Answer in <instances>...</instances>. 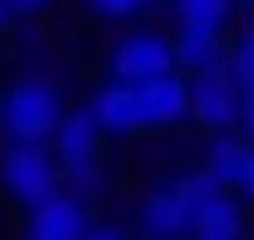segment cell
I'll list each match as a JSON object with an SVG mask.
<instances>
[{"instance_id":"9a60e30c","label":"cell","mask_w":254,"mask_h":240,"mask_svg":"<svg viewBox=\"0 0 254 240\" xmlns=\"http://www.w3.org/2000/svg\"><path fill=\"white\" fill-rule=\"evenodd\" d=\"M228 67H234V74H241V87H254V27H248L241 40H234V53H228Z\"/></svg>"},{"instance_id":"ac0fdd59","label":"cell","mask_w":254,"mask_h":240,"mask_svg":"<svg viewBox=\"0 0 254 240\" xmlns=\"http://www.w3.org/2000/svg\"><path fill=\"white\" fill-rule=\"evenodd\" d=\"M7 7H13V13H47L54 0H7Z\"/></svg>"},{"instance_id":"2e32d148","label":"cell","mask_w":254,"mask_h":240,"mask_svg":"<svg viewBox=\"0 0 254 240\" xmlns=\"http://www.w3.org/2000/svg\"><path fill=\"white\" fill-rule=\"evenodd\" d=\"M101 20H134V13H147V0H87Z\"/></svg>"},{"instance_id":"6da1fadb","label":"cell","mask_w":254,"mask_h":240,"mask_svg":"<svg viewBox=\"0 0 254 240\" xmlns=\"http://www.w3.org/2000/svg\"><path fill=\"white\" fill-rule=\"evenodd\" d=\"M61 87H54L47 74H20L7 80V94H0V134L7 140H54V127H61Z\"/></svg>"},{"instance_id":"603a6c76","label":"cell","mask_w":254,"mask_h":240,"mask_svg":"<svg viewBox=\"0 0 254 240\" xmlns=\"http://www.w3.org/2000/svg\"><path fill=\"white\" fill-rule=\"evenodd\" d=\"M248 240H254V234H248Z\"/></svg>"},{"instance_id":"ba28073f","label":"cell","mask_w":254,"mask_h":240,"mask_svg":"<svg viewBox=\"0 0 254 240\" xmlns=\"http://www.w3.org/2000/svg\"><path fill=\"white\" fill-rule=\"evenodd\" d=\"M54 160H61V174H74V167H94L101 160V147H107V134H101V120H94V107H80V114H61V127H54Z\"/></svg>"},{"instance_id":"8fae6325","label":"cell","mask_w":254,"mask_h":240,"mask_svg":"<svg viewBox=\"0 0 254 240\" xmlns=\"http://www.w3.org/2000/svg\"><path fill=\"white\" fill-rule=\"evenodd\" d=\"M228 53H234V40H228V34H214V27H174V60H181V74L228 67Z\"/></svg>"},{"instance_id":"ffe728a7","label":"cell","mask_w":254,"mask_h":240,"mask_svg":"<svg viewBox=\"0 0 254 240\" xmlns=\"http://www.w3.org/2000/svg\"><path fill=\"white\" fill-rule=\"evenodd\" d=\"M241 200H248V207H254V167H248V180H241Z\"/></svg>"},{"instance_id":"52a82bcc","label":"cell","mask_w":254,"mask_h":240,"mask_svg":"<svg viewBox=\"0 0 254 240\" xmlns=\"http://www.w3.org/2000/svg\"><path fill=\"white\" fill-rule=\"evenodd\" d=\"M140 107H147V134H174V127H194V87L188 74H161L140 87Z\"/></svg>"},{"instance_id":"d6986e66","label":"cell","mask_w":254,"mask_h":240,"mask_svg":"<svg viewBox=\"0 0 254 240\" xmlns=\"http://www.w3.org/2000/svg\"><path fill=\"white\" fill-rule=\"evenodd\" d=\"M241 127H248V140H254V87H248V107H241Z\"/></svg>"},{"instance_id":"e0dca14e","label":"cell","mask_w":254,"mask_h":240,"mask_svg":"<svg viewBox=\"0 0 254 240\" xmlns=\"http://www.w3.org/2000/svg\"><path fill=\"white\" fill-rule=\"evenodd\" d=\"M87 240H140V227H134V220H94Z\"/></svg>"},{"instance_id":"277c9868","label":"cell","mask_w":254,"mask_h":240,"mask_svg":"<svg viewBox=\"0 0 254 240\" xmlns=\"http://www.w3.org/2000/svg\"><path fill=\"white\" fill-rule=\"evenodd\" d=\"M194 87V127L201 134H228V127H241V107H248V87L234 67H207V74H188Z\"/></svg>"},{"instance_id":"7c38bea8","label":"cell","mask_w":254,"mask_h":240,"mask_svg":"<svg viewBox=\"0 0 254 240\" xmlns=\"http://www.w3.org/2000/svg\"><path fill=\"white\" fill-rule=\"evenodd\" d=\"M248 200L241 193H214L207 207H194V240H248Z\"/></svg>"},{"instance_id":"4fadbf2b","label":"cell","mask_w":254,"mask_h":240,"mask_svg":"<svg viewBox=\"0 0 254 240\" xmlns=\"http://www.w3.org/2000/svg\"><path fill=\"white\" fill-rule=\"evenodd\" d=\"M234 7L241 0H174V27H214V34H228Z\"/></svg>"},{"instance_id":"5b68a950","label":"cell","mask_w":254,"mask_h":240,"mask_svg":"<svg viewBox=\"0 0 254 240\" xmlns=\"http://www.w3.org/2000/svg\"><path fill=\"white\" fill-rule=\"evenodd\" d=\"M94 227V200H80L74 187H61V193H47L40 207H27V240H87Z\"/></svg>"},{"instance_id":"9c48e42d","label":"cell","mask_w":254,"mask_h":240,"mask_svg":"<svg viewBox=\"0 0 254 240\" xmlns=\"http://www.w3.org/2000/svg\"><path fill=\"white\" fill-rule=\"evenodd\" d=\"M94 120H101V134L107 140H134V134H147V107H140V87H127V80H107L101 94H94Z\"/></svg>"},{"instance_id":"7a4b0ae2","label":"cell","mask_w":254,"mask_h":240,"mask_svg":"<svg viewBox=\"0 0 254 240\" xmlns=\"http://www.w3.org/2000/svg\"><path fill=\"white\" fill-rule=\"evenodd\" d=\"M0 187H7V200L40 207L47 193L67 187V174H61V160H54L47 140H7V153H0Z\"/></svg>"},{"instance_id":"44dd1931","label":"cell","mask_w":254,"mask_h":240,"mask_svg":"<svg viewBox=\"0 0 254 240\" xmlns=\"http://www.w3.org/2000/svg\"><path fill=\"white\" fill-rule=\"evenodd\" d=\"M7 20H13V7H7V0H0V34H7Z\"/></svg>"},{"instance_id":"3957f363","label":"cell","mask_w":254,"mask_h":240,"mask_svg":"<svg viewBox=\"0 0 254 240\" xmlns=\"http://www.w3.org/2000/svg\"><path fill=\"white\" fill-rule=\"evenodd\" d=\"M161 74H181L174 40H167V34H147V27H134V34H121V40H114V53H107V80L147 87V80H161Z\"/></svg>"},{"instance_id":"7402d4cb","label":"cell","mask_w":254,"mask_h":240,"mask_svg":"<svg viewBox=\"0 0 254 240\" xmlns=\"http://www.w3.org/2000/svg\"><path fill=\"white\" fill-rule=\"evenodd\" d=\"M241 7H248V13H254V0H241Z\"/></svg>"},{"instance_id":"8992f818","label":"cell","mask_w":254,"mask_h":240,"mask_svg":"<svg viewBox=\"0 0 254 240\" xmlns=\"http://www.w3.org/2000/svg\"><path fill=\"white\" fill-rule=\"evenodd\" d=\"M134 227H140V240H194V207L181 200V187H174V180H161V187H147V193H140Z\"/></svg>"},{"instance_id":"5bb4252c","label":"cell","mask_w":254,"mask_h":240,"mask_svg":"<svg viewBox=\"0 0 254 240\" xmlns=\"http://www.w3.org/2000/svg\"><path fill=\"white\" fill-rule=\"evenodd\" d=\"M174 187H181V200H188V207H207L214 193H228L214 174H207V160H201V167H181V174H174Z\"/></svg>"},{"instance_id":"30bf717a","label":"cell","mask_w":254,"mask_h":240,"mask_svg":"<svg viewBox=\"0 0 254 240\" xmlns=\"http://www.w3.org/2000/svg\"><path fill=\"white\" fill-rule=\"evenodd\" d=\"M207 174L221 180L228 193H241V180H248V167H254V140H248V127H228V134H207Z\"/></svg>"}]
</instances>
